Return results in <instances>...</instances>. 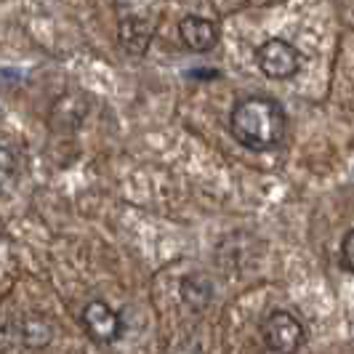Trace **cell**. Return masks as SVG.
<instances>
[{"mask_svg":"<svg viewBox=\"0 0 354 354\" xmlns=\"http://www.w3.org/2000/svg\"><path fill=\"white\" fill-rule=\"evenodd\" d=\"M285 109L280 102L269 96H248L232 106L230 131L234 142H240L245 149L266 152L283 142L285 136Z\"/></svg>","mask_w":354,"mask_h":354,"instance_id":"cell-1","label":"cell"},{"mask_svg":"<svg viewBox=\"0 0 354 354\" xmlns=\"http://www.w3.org/2000/svg\"><path fill=\"white\" fill-rule=\"evenodd\" d=\"M261 338L269 352L299 354L306 344V328L296 315L277 309L261 322Z\"/></svg>","mask_w":354,"mask_h":354,"instance_id":"cell-2","label":"cell"},{"mask_svg":"<svg viewBox=\"0 0 354 354\" xmlns=\"http://www.w3.org/2000/svg\"><path fill=\"white\" fill-rule=\"evenodd\" d=\"M256 62H259L261 72L272 80H288L301 70V53L280 37H272V40L261 43L256 51Z\"/></svg>","mask_w":354,"mask_h":354,"instance_id":"cell-3","label":"cell"},{"mask_svg":"<svg viewBox=\"0 0 354 354\" xmlns=\"http://www.w3.org/2000/svg\"><path fill=\"white\" fill-rule=\"evenodd\" d=\"M83 328L96 344H115L123 333V322L118 317V312L104 301H91L83 309Z\"/></svg>","mask_w":354,"mask_h":354,"instance_id":"cell-4","label":"cell"},{"mask_svg":"<svg viewBox=\"0 0 354 354\" xmlns=\"http://www.w3.org/2000/svg\"><path fill=\"white\" fill-rule=\"evenodd\" d=\"M178 35L187 43V48H192L197 53L211 51L213 46L218 43V32L208 19L203 17H184L178 24Z\"/></svg>","mask_w":354,"mask_h":354,"instance_id":"cell-5","label":"cell"},{"mask_svg":"<svg viewBox=\"0 0 354 354\" xmlns=\"http://www.w3.org/2000/svg\"><path fill=\"white\" fill-rule=\"evenodd\" d=\"M17 333H19V341H21L27 349H46L53 338L51 325L43 317H24L19 322Z\"/></svg>","mask_w":354,"mask_h":354,"instance_id":"cell-6","label":"cell"},{"mask_svg":"<svg viewBox=\"0 0 354 354\" xmlns=\"http://www.w3.org/2000/svg\"><path fill=\"white\" fill-rule=\"evenodd\" d=\"M181 299L192 309H205L213 299V283L205 274H189L181 283Z\"/></svg>","mask_w":354,"mask_h":354,"instance_id":"cell-7","label":"cell"},{"mask_svg":"<svg viewBox=\"0 0 354 354\" xmlns=\"http://www.w3.org/2000/svg\"><path fill=\"white\" fill-rule=\"evenodd\" d=\"M149 30H147V24H144L142 19H128L123 21V46L128 51H136L142 53L147 46H149Z\"/></svg>","mask_w":354,"mask_h":354,"instance_id":"cell-8","label":"cell"},{"mask_svg":"<svg viewBox=\"0 0 354 354\" xmlns=\"http://www.w3.org/2000/svg\"><path fill=\"white\" fill-rule=\"evenodd\" d=\"M341 261L354 274V230L346 232L344 240H341Z\"/></svg>","mask_w":354,"mask_h":354,"instance_id":"cell-9","label":"cell"}]
</instances>
